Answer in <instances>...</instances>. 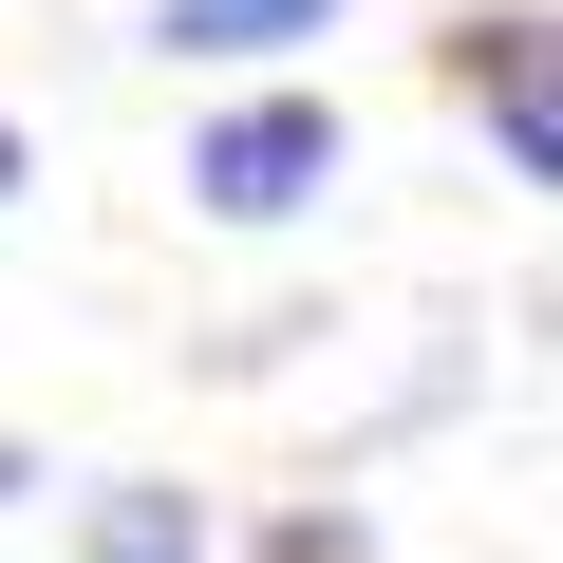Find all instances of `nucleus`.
Listing matches in <instances>:
<instances>
[{"instance_id":"f257e3e1","label":"nucleus","mask_w":563,"mask_h":563,"mask_svg":"<svg viewBox=\"0 0 563 563\" xmlns=\"http://www.w3.org/2000/svg\"><path fill=\"white\" fill-rule=\"evenodd\" d=\"M339 151H357L339 95H244V113L188 132V207H207V225H301V207L339 188Z\"/></svg>"},{"instance_id":"f03ea898","label":"nucleus","mask_w":563,"mask_h":563,"mask_svg":"<svg viewBox=\"0 0 563 563\" xmlns=\"http://www.w3.org/2000/svg\"><path fill=\"white\" fill-rule=\"evenodd\" d=\"M451 95L488 113L507 188H563V20H544V0H488V20H451Z\"/></svg>"},{"instance_id":"7ed1b4c3","label":"nucleus","mask_w":563,"mask_h":563,"mask_svg":"<svg viewBox=\"0 0 563 563\" xmlns=\"http://www.w3.org/2000/svg\"><path fill=\"white\" fill-rule=\"evenodd\" d=\"M76 563H207V488H169V470L76 488Z\"/></svg>"},{"instance_id":"20e7f679","label":"nucleus","mask_w":563,"mask_h":563,"mask_svg":"<svg viewBox=\"0 0 563 563\" xmlns=\"http://www.w3.org/2000/svg\"><path fill=\"white\" fill-rule=\"evenodd\" d=\"M339 0H169L151 20V57H282V38H320Z\"/></svg>"},{"instance_id":"39448f33","label":"nucleus","mask_w":563,"mask_h":563,"mask_svg":"<svg viewBox=\"0 0 563 563\" xmlns=\"http://www.w3.org/2000/svg\"><path fill=\"white\" fill-rule=\"evenodd\" d=\"M244 563H395V544H376L339 488H301V507H263V526H244Z\"/></svg>"},{"instance_id":"423d86ee","label":"nucleus","mask_w":563,"mask_h":563,"mask_svg":"<svg viewBox=\"0 0 563 563\" xmlns=\"http://www.w3.org/2000/svg\"><path fill=\"white\" fill-rule=\"evenodd\" d=\"M20 169H38V151H20V113H0V207H20Z\"/></svg>"},{"instance_id":"0eeeda50","label":"nucleus","mask_w":563,"mask_h":563,"mask_svg":"<svg viewBox=\"0 0 563 563\" xmlns=\"http://www.w3.org/2000/svg\"><path fill=\"white\" fill-rule=\"evenodd\" d=\"M20 488H38V451H0V507H20Z\"/></svg>"}]
</instances>
